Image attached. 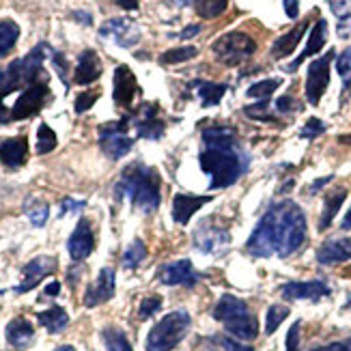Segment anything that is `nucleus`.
<instances>
[{
	"mask_svg": "<svg viewBox=\"0 0 351 351\" xmlns=\"http://www.w3.org/2000/svg\"><path fill=\"white\" fill-rule=\"evenodd\" d=\"M198 162H201V169L209 175L211 183L209 186L213 190H222L233 186V183L243 175L246 171V160L241 158V154L237 151V147H222V149H203L201 156H198Z\"/></svg>",
	"mask_w": 351,
	"mask_h": 351,
	"instance_id": "20e7f679",
	"label": "nucleus"
},
{
	"mask_svg": "<svg viewBox=\"0 0 351 351\" xmlns=\"http://www.w3.org/2000/svg\"><path fill=\"white\" fill-rule=\"evenodd\" d=\"M326 132V123H324V121L322 119H308L306 121V125H304L302 128V132H300V136H302V138H317V136H322Z\"/></svg>",
	"mask_w": 351,
	"mask_h": 351,
	"instance_id": "a19ab883",
	"label": "nucleus"
},
{
	"mask_svg": "<svg viewBox=\"0 0 351 351\" xmlns=\"http://www.w3.org/2000/svg\"><path fill=\"white\" fill-rule=\"evenodd\" d=\"M56 258L54 256H37L33 258L30 263L24 265L22 269V282L15 287V293H26L30 289H35L45 276H50V274L56 269Z\"/></svg>",
	"mask_w": 351,
	"mask_h": 351,
	"instance_id": "f8f14e48",
	"label": "nucleus"
},
{
	"mask_svg": "<svg viewBox=\"0 0 351 351\" xmlns=\"http://www.w3.org/2000/svg\"><path fill=\"white\" fill-rule=\"evenodd\" d=\"M58 291H60V282H50L45 287V295H50V298L58 295Z\"/></svg>",
	"mask_w": 351,
	"mask_h": 351,
	"instance_id": "4d7b16f0",
	"label": "nucleus"
},
{
	"mask_svg": "<svg viewBox=\"0 0 351 351\" xmlns=\"http://www.w3.org/2000/svg\"><path fill=\"white\" fill-rule=\"evenodd\" d=\"M192 319L186 311L169 313L151 328L147 337V351H173L190 330Z\"/></svg>",
	"mask_w": 351,
	"mask_h": 351,
	"instance_id": "423d86ee",
	"label": "nucleus"
},
{
	"mask_svg": "<svg viewBox=\"0 0 351 351\" xmlns=\"http://www.w3.org/2000/svg\"><path fill=\"white\" fill-rule=\"evenodd\" d=\"M28 158V141L26 136H15L0 143V164L7 169H20Z\"/></svg>",
	"mask_w": 351,
	"mask_h": 351,
	"instance_id": "aec40b11",
	"label": "nucleus"
},
{
	"mask_svg": "<svg viewBox=\"0 0 351 351\" xmlns=\"http://www.w3.org/2000/svg\"><path fill=\"white\" fill-rule=\"evenodd\" d=\"M86 203L84 201H73V198H63L60 201V218L67 216L69 211H80Z\"/></svg>",
	"mask_w": 351,
	"mask_h": 351,
	"instance_id": "49530a36",
	"label": "nucleus"
},
{
	"mask_svg": "<svg viewBox=\"0 0 351 351\" xmlns=\"http://www.w3.org/2000/svg\"><path fill=\"white\" fill-rule=\"evenodd\" d=\"M198 54V50L194 45H179V48L166 50L160 54V63L162 65H177V63H186V60L194 58Z\"/></svg>",
	"mask_w": 351,
	"mask_h": 351,
	"instance_id": "2f4dec72",
	"label": "nucleus"
},
{
	"mask_svg": "<svg viewBox=\"0 0 351 351\" xmlns=\"http://www.w3.org/2000/svg\"><path fill=\"white\" fill-rule=\"evenodd\" d=\"M282 84V80L280 78H267V80H258V82H254L250 88H248V97H252V99H258V101H265V99H269L271 97V93L276 90L278 86Z\"/></svg>",
	"mask_w": 351,
	"mask_h": 351,
	"instance_id": "473e14b6",
	"label": "nucleus"
},
{
	"mask_svg": "<svg viewBox=\"0 0 351 351\" xmlns=\"http://www.w3.org/2000/svg\"><path fill=\"white\" fill-rule=\"evenodd\" d=\"M128 125L130 119H121L117 123H106L99 128V147L110 160H121L132 151L134 138L128 136Z\"/></svg>",
	"mask_w": 351,
	"mask_h": 351,
	"instance_id": "1a4fd4ad",
	"label": "nucleus"
},
{
	"mask_svg": "<svg viewBox=\"0 0 351 351\" xmlns=\"http://www.w3.org/2000/svg\"><path fill=\"white\" fill-rule=\"evenodd\" d=\"M326 41H328V22L322 18V20H317V22H315V26H313V30H311V37H308V41H306V48H304V52L293 60L291 65L285 67V69H287V71H295L308 56L322 52V48L326 45Z\"/></svg>",
	"mask_w": 351,
	"mask_h": 351,
	"instance_id": "b1692460",
	"label": "nucleus"
},
{
	"mask_svg": "<svg viewBox=\"0 0 351 351\" xmlns=\"http://www.w3.org/2000/svg\"><path fill=\"white\" fill-rule=\"evenodd\" d=\"M196 86V93L201 97L203 106H218L226 93V86L218 84V82H207V80H198L194 82Z\"/></svg>",
	"mask_w": 351,
	"mask_h": 351,
	"instance_id": "c756f323",
	"label": "nucleus"
},
{
	"mask_svg": "<svg viewBox=\"0 0 351 351\" xmlns=\"http://www.w3.org/2000/svg\"><path fill=\"white\" fill-rule=\"evenodd\" d=\"M20 39V26L13 20H3L0 22V58H5Z\"/></svg>",
	"mask_w": 351,
	"mask_h": 351,
	"instance_id": "7c9ffc66",
	"label": "nucleus"
},
{
	"mask_svg": "<svg viewBox=\"0 0 351 351\" xmlns=\"http://www.w3.org/2000/svg\"><path fill=\"white\" fill-rule=\"evenodd\" d=\"M67 248L73 261H84V258L93 252L95 248V235H93V228H90L86 218H80V222L75 224L73 233L67 241Z\"/></svg>",
	"mask_w": 351,
	"mask_h": 351,
	"instance_id": "f3484780",
	"label": "nucleus"
},
{
	"mask_svg": "<svg viewBox=\"0 0 351 351\" xmlns=\"http://www.w3.org/2000/svg\"><path fill=\"white\" fill-rule=\"evenodd\" d=\"M52 52L48 43H39L26 56L15 58L7 69L0 71V112H3V99L15 90H24L39 80H48V73L43 71L45 54Z\"/></svg>",
	"mask_w": 351,
	"mask_h": 351,
	"instance_id": "7ed1b4c3",
	"label": "nucleus"
},
{
	"mask_svg": "<svg viewBox=\"0 0 351 351\" xmlns=\"http://www.w3.org/2000/svg\"><path fill=\"white\" fill-rule=\"evenodd\" d=\"M71 18H73V20H78V22H82V24H90V22H93V18H90V15L84 13V11H75V13H71Z\"/></svg>",
	"mask_w": 351,
	"mask_h": 351,
	"instance_id": "6e6d98bb",
	"label": "nucleus"
},
{
	"mask_svg": "<svg viewBox=\"0 0 351 351\" xmlns=\"http://www.w3.org/2000/svg\"><path fill=\"white\" fill-rule=\"evenodd\" d=\"M282 5H285L287 18L289 20H298V15H300V3H298V0H282Z\"/></svg>",
	"mask_w": 351,
	"mask_h": 351,
	"instance_id": "8fccbe9b",
	"label": "nucleus"
},
{
	"mask_svg": "<svg viewBox=\"0 0 351 351\" xmlns=\"http://www.w3.org/2000/svg\"><path fill=\"white\" fill-rule=\"evenodd\" d=\"M213 54L218 56L220 63L233 67L243 63L246 58H250L256 52V43L252 37H248L246 33H239V30H233V33H226L220 39L213 41L211 45Z\"/></svg>",
	"mask_w": 351,
	"mask_h": 351,
	"instance_id": "0eeeda50",
	"label": "nucleus"
},
{
	"mask_svg": "<svg viewBox=\"0 0 351 351\" xmlns=\"http://www.w3.org/2000/svg\"><path fill=\"white\" fill-rule=\"evenodd\" d=\"M160 280L169 287H175V285H183V287H194L198 282V271L194 269L192 261L188 258H181V261H175V263H169V265H162L160 267Z\"/></svg>",
	"mask_w": 351,
	"mask_h": 351,
	"instance_id": "2eb2a0df",
	"label": "nucleus"
},
{
	"mask_svg": "<svg viewBox=\"0 0 351 351\" xmlns=\"http://www.w3.org/2000/svg\"><path fill=\"white\" fill-rule=\"evenodd\" d=\"M99 35L104 39L114 41L117 45H121V48H132V45L141 41V28H138V24L128 18H112L101 24Z\"/></svg>",
	"mask_w": 351,
	"mask_h": 351,
	"instance_id": "9b49d317",
	"label": "nucleus"
},
{
	"mask_svg": "<svg viewBox=\"0 0 351 351\" xmlns=\"http://www.w3.org/2000/svg\"><path fill=\"white\" fill-rule=\"evenodd\" d=\"M37 319H39V324L52 334L63 332L67 328V324H69V315L65 313V308H60V306H52L48 311L39 313Z\"/></svg>",
	"mask_w": 351,
	"mask_h": 351,
	"instance_id": "cd10ccee",
	"label": "nucleus"
},
{
	"mask_svg": "<svg viewBox=\"0 0 351 351\" xmlns=\"http://www.w3.org/2000/svg\"><path fill=\"white\" fill-rule=\"evenodd\" d=\"M136 132L141 138L158 141L166 130V123L158 117V106L156 104H143V108L138 110V117L134 121Z\"/></svg>",
	"mask_w": 351,
	"mask_h": 351,
	"instance_id": "6ab92c4d",
	"label": "nucleus"
},
{
	"mask_svg": "<svg viewBox=\"0 0 351 351\" xmlns=\"http://www.w3.org/2000/svg\"><path fill=\"white\" fill-rule=\"evenodd\" d=\"M228 243V233L218 224H203L194 233V246L205 254H220Z\"/></svg>",
	"mask_w": 351,
	"mask_h": 351,
	"instance_id": "dca6fc26",
	"label": "nucleus"
},
{
	"mask_svg": "<svg viewBox=\"0 0 351 351\" xmlns=\"http://www.w3.org/2000/svg\"><path fill=\"white\" fill-rule=\"evenodd\" d=\"M56 145H58V138H56V134L52 132V128L41 123L39 130H37V154L39 156L50 154V151L56 149Z\"/></svg>",
	"mask_w": 351,
	"mask_h": 351,
	"instance_id": "c9c22d12",
	"label": "nucleus"
},
{
	"mask_svg": "<svg viewBox=\"0 0 351 351\" xmlns=\"http://www.w3.org/2000/svg\"><path fill=\"white\" fill-rule=\"evenodd\" d=\"M177 5H181V7H188V5H198L201 0H175Z\"/></svg>",
	"mask_w": 351,
	"mask_h": 351,
	"instance_id": "052dcab7",
	"label": "nucleus"
},
{
	"mask_svg": "<svg viewBox=\"0 0 351 351\" xmlns=\"http://www.w3.org/2000/svg\"><path fill=\"white\" fill-rule=\"evenodd\" d=\"M97 97H99V93H97V90H84V93H80L78 97H75L73 110L78 112V114L86 112V110L90 108V106H93V104L97 101Z\"/></svg>",
	"mask_w": 351,
	"mask_h": 351,
	"instance_id": "37998d69",
	"label": "nucleus"
},
{
	"mask_svg": "<svg viewBox=\"0 0 351 351\" xmlns=\"http://www.w3.org/2000/svg\"><path fill=\"white\" fill-rule=\"evenodd\" d=\"M216 341H218L226 351H254L252 347L241 345V343H237V341H233V339H228V337H218Z\"/></svg>",
	"mask_w": 351,
	"mask_h": 351,
	"instance_id": "de8ad7c7",
	"label": "nucleus"
},
{
	"mask_svg": "<svg viewBox=\"0 0 351 351\" xmlns=\"http://www.w3.org/2000/svg\"><path fill=\"white\" fill-rule=\"evenodd\" d=\"M114 289H117V278H114V269L112 267H104L99 271V276L95 282H90L86 293H84V306L93 308L99 304L108 302L114 298Z\"/></svg>",
	"mask_w": 351,
	"mask_h": 351,
	"instance_id": "ddd939ff",
	"label": "nucleus"
},
{
	"mask_svg": "<svg viewBox=\"0 0 351 351\" xmlns=\"http://www.w3.org/2000/svg\"><path fill=\"white\" fill-rule=\"evenodd\" d=\"M117 196H128L130 201L141 207L143 211H156L160 207L162 194H160V175L156 169L145 164H130L121 173L117 183Z\"/></svg>",
	"mask_w": 351,
	"mask_h": 351,
	"instance_id": "f03ea898",
	"label": "nucleus"
},
{
	"mask_svg": "<svg viewBox=\"0 0 351 351\" xmlns=\"http://www.w3.org/2000/svg\"><path fill=\"white\" fill-rule=\"evenodd\" d=\"M332 181V177H324V179H319V181H315V186H313V192H317L319 188H324L326 183H330Z\"/></svg>",
	"mask_w": 351,
	"mask_h": 351,
	"instance_id": "13d9d810",
	"label": "nucleus"
},
{
	"mask_svg": "<svg viewBox=\"0 0 351 351\" xmlns=\"http://www.w3.org/2000/svg\"><path fill=\"white\" fill-rule=\"evenodd\" d=\"M345 308H349V311H351V295H349V300H347V304H345Z\"/></svg>",
	"mask_w": 351,
	"mask_h": 351,
	"instance_id": "0e129e2a",
	"label": "nucleus"
},
{
	"mask_svg": "<svg viewBox=\"0 0 351 351\" xmlns=\"http://www.w3.org/2000/svg\"><path fill=\"white\" fill-rule=\"evenodd\" d=\"M237 141V134L233 128L218 125V128H207L203 132V143L207 149H222V147H233Z\"/></svg>",
	"mask_w": 351,
	"mask_h": 351,
	"instance_id": "bb28decb",
	"label": "nucleus"
},
{
	"mask_svg": "<svg viewBox=\"0 0 351 351\" xmlns=\"http://www.w3.org/2000/svg\"><path fill=\"white\" fill-rule=\"evenodd\" d=\"M289 317V308L287 306H280V304H274V306L267 308V317H265V332L267 334H274L285 319Z\"/></svg>",
	"mask_w": 351,
	"mask_h": 351,
	"instance_id": "58836bf2",
	"label": "nucleus"
},
{
	"mask_svg": "<svg viewBox=\"0 0 351 351\" xmlns=\"http://www.w3.org/2000/svg\"><path fill=\"white\" fill-rule=\"evenodd\" d=\"M7 343L15 349H26L35 339V328L30 326L24 317H15L13 322H9L7 330H5Z\"/></svg>",
	"mask_w": 351,
	"mask_h": 351,
	"instance_id": "393cba45",
	"label": "nucleus"
},
{
	"mask_svg": "<svg viewBox=\"0 0 351 351\" xmlns=\"http://www.w3.org/2000/svg\"><path fill=\"white\" fill-rule=\"evenodd\" d=\"M349 35H351V20H341V24H339V37L347 39Z\"/></svg>",
	"mask_w": 351,
	"mask_h": 351,
	"instance_id": "864d4df0",
	"label": "nucleus"
},
{
	"mask_svg": "<svg viewBox=\"0 0 351 351\" xmlns=\"http://www.w3.org/2000/svg\"><path fill=\"white\" fill-rule=\"evenodd\" d=\"M300 322H295L287 334V351H300Z\"/></svg>",
	"mask_w": 351,
	"mask_h": 351,
	"instance_id": "a18cd8bd",
	"label": "nucleus"
},
{
	"mask_svg": "<svg viewBox=\"0 0 351 351\" xmlns=\"http://www.w3.org/2000/svg\"><path fill=\"white\" fill-rule=\"evenodd\" d=\"M343 351H351V339L343 343Z\"/></svg>",
	"mask_w": 351,
	"mask_h": 351,
	"instance_id": "e2e57ef3",
	"label": "nucleus"
},
{
	"mask_svg": "<svg viewBox=\"0 0 351 351\" xmlns=\"http://www.w3.org/2000/svg\"><path fill=\"white\" fill-rule=\"evenodd\" d=\"M26 213H28V220L33 226H43L48 222V216H50V207L48 203H41V201H35V198H30L26 203Z\"/></svg>",
	"mask_w": 351,
	"mask_h": 351,
	"instance_id": "e433bc0d",
	"label": "nucleus"
},
{
	"mask_svg": "<svg viewBox=\"0 0 351 351\" xmlns=\"http://www.w3.org/2000/svg\"><path fill=\"white\" fill-rule=\"evenodd\" d=\"M351 258V239L339 237L322 243L317 250V261L322 265H337Z\"/></svg>",
	"mask_w": 351,
	"mask_h": 351,
	"instance_id": "412c9836",
	"label": "nucleus"
},
{
	"mask_svg": "<svg viewBox=\"0 0 351 351\" xmlns=\"http://www.w3.org/2000/svg\"><path fill=\"white\" fill-rule=\"evenodd\" d=\"M50 97V86L48 80H39L35 84H30L28 88L22 90V95L18 97V101L13 104V108L7 112V117L3 119V123H9V121H22V119H30L35 117L45 101Z\"/></svg>",
	"mask_w": 351,
	"mask_h": 351,
	"instance_id": "6e6552de",
	"label": "nucleus"
},
{
	"mask_svg": "<svg viewBox=\"0 0 351 351\" xmlns=\"http://www.w3.org/2000/svg\"><path fill=\"white\" fill-rule=\"evenodd\" d=\"M306 28H308V22H302L293 30H289L287 35L278 37L276 41H274V45H271V56L274 58H285L289 54H293V50L298 48V43L304 37V33H306Z\"/></svg>",
	"mask_w": 351,
	"mask_h": 351,
	"instance_id": "a878e982",
	"label": "nucleus"
},
{
	"mask_svg": "<svg viewBox=\"0 0 351 351\" xmlns=\"http://www.w3.org/2000/svg\"><path fill=\"white\" fill-rule=\"evenodd\" d=\"M147 258V246L141 239H134L132 246L123 254V267L125 269H136Z\"/></svg>",
	"mask_w": 351,
	"mask_h": 351,
	"instance_id": "f704fd0d",
	"label": "nucleus"
},
{
	"mask_svg": "<svg viewBox=\"0 0 351 351\" xmlns=\"http://www.w3.org/2000/svg\"><path fill=\"white\" fill-rule=\"evenodd\" d=\"M213 319L220 322L228 334L241 341H254L258 334V322L250 313L248 304L235 295H222L220 302L213 308Z\"/></svg>",
	"mask_w": 351,
	"mask_h": 351,
	"instance_id": "39448f33",
	"label": "nucleus"
},
{
	"mask_svg": "<svg viewBox=\"0 0 351 351\" xmlns=\"http://www.w3.org/2000/svg\"><path fill=\"white\" fill-rule=\"evenodd\" d=\"M52 58H54V65H56V69L60 73V78H63L65 86H69V82H67V63H65V56L58 54V52H52Z\"/></svg>",
	"mask_w": 351,
	"mask_h": 351,
	"instance_id": "09e8293b",
	"label": "nucleus"
},
{
	"mask_svg": "<svg viewBox=\"0 0 351 351\" xmlns=\"http://www.w3.org/2000/svg\"><path fill=\"white\" fill-rule=\"evenodd\" d=\"M328 3L339 20H351V0H328Z\"/></svg>",
	"mask_w": 351,
	"mask_h": 351,
	"instance_id": "c03bdc74",
	"label": "nucleus"
},
{
	"mask_svg": "<svg viewBox=\"0 0 351 351\" xmlns=\"http://www.w3.org/2000/svg\"><path fill=\"white\" fill-rule=\"evenodd\" d=\"M306 241V213L293 201L271 205L254 226L246 241V250L252 256H280L287 258Z\"/></svg>",
	"mask_w": 351,
	"mask_h": 351,
	"instance_id": "f257e3e1",
	"label": "nucleus"
},
{
	"mask_svg": "<svg viewBox=\"0 0 351 351\" xmlns=\"http://www.w3.org/2000/svg\"><path fill=\"white\" fill-rule=\"evenodd\" d=\"M280 293L285 300L295 302V300H311V302H319L322 298L330 295V287L322 280H308V282H287Z\"/></svg>",
	"mask_w": 351,
	"mask_h": 351,
	"instance_id": "a211bd4d",
	"label": "nucleus"
},
{
	"mask_svg": "<svg viewBox=\"0 0 351 351\" xmlns=\"http://www.w3.org/2000/svg\"><path fill=\"white\" fill-rule=\"evenodd\" d=\"M276 110H278V112H291V110H293V97H289V95L280 97V99L276 101Z\"/></svg>",
	"mask_w": 351,
	"mask_h": 351,
	"instance_id": "3c124183",
	"label": "nucleus"
},
{
	"mask_svg": "<svg viewBox=\"0 0 351 351\" xmlns=\"http://www.w3.org/2000/svg\"><path fill=\"white\" fill-rule=\"evenodd\" d=\"M337 69H339V75L343 78V82L349 86L351 84V45L337 58Z\"/></svg>",
	"mask_w": 351,
	"mask_h": 351,
	"instance_id": "ea45409f",
	"label": "nucleus"
},
{
	"mask_svg": "<svg viewBox=\"0 0 351 351\" xmlns=\"http://www.w3.org/2000/svg\"><path fill=\"white\" fill-rule=\"evenodd\" d=\"M138 84H136V75L128 65H119L114 69V78H112V97L114 104L121 108H130Z\"/></svg>",
	"mask_w": 351,
	"mask_h": 351,
	"instance_id": "4468645a",
	"label": "nucleus"
},
{
	"mask_svg": "<svg viewBox=\"0 0 351 351\" xmlns=\"http://www.w3.org/2000/svg\"><path fill=\"white\" fill-rule=\"evenodd\" d=\"M104 343L108 351H134L128 337L119 328H106L104 330Z\"/></svg>",
	"mask_w": 351,
	"mask_h": 351,
	"instance_id": "72a5a7b5",
	"label": "nucleus"
},
{
	"mask_svg": "<svg viewBox=\"0 0 351 351\" xmlns=\"http://www.w3.org/2000/svg\"><path fill=\"white\" fill-rule=\"evenodd\" d=\"M117 5L119 7H123V9H128V11H136L138 9V0H117Z\"/></svg>",
	"mask_w": 351,
	"mask_h": 351,
	"instance_id": "5fc2aeb1",
	"label": "nucleus"
},
{
	"mask_svg": "<svg viewBox=\"0 0 351 351\" xmlns=\"http://www.w3.org/2000/svg\"><path fill=\"white\" fill-rule=\"evenodd\" d=\"M54 351H75L71 345H63V347H58V349H54Z\"/></svg>",
	"mask_w": 351,
	"mask_h": 351,
	"instance_id": "680f3d73",
	"label": "nucleus"
},
{
	"mask_svg": "<svg viewBox=\"0 0 351 351\" xmlns=\"http://www.w3.org/2000/svg\"><path fill=\"white\" fill-rule=\"evenodd\" d=\"M213 201L211 196H192V194H177L173 201V218L177 224H188L194 213Z\"/></svg>",
	"mask_w": 351,
	"mask_h": 351,
	"instance_id": "5701e85b",
	"label": "nucleus"
},
{
	"mask_svg": "<svg viewBox=\"0 0 351 351\" xmlns=\"http://www.w3.org/2000/svg\"><path fill=\"white\" fill-rule=\"evenodd\" d=\"M101 75V60L95 50H84L78 58V65L73 71L75 84H93Z\"/></svg>",
	"mask_w": 351,
	"mask_h": 351,
	"instance_id": "4be33fe9",
	"label": "nucleus"
},
{
	"mask_svg": "<svg viewBox=\"0 0 351 351\" xmlns=\"http://www.w3.org/2000/svg\"><path fill=\"white\" fill-rule=\"evenodd\" d=\"M160 308H162V298H158V295L145 298V300L141 302L138 317H141V319H149V317H154Z\"/></svg>",
	"mask_w": 351,
	"mask_h": 351,
	"instance_id": "79ce46f5",
	"label": "nucleus"
},
{
	"mask_svg": "<svg viewBox=\"0 0 351 351\" xmlns=\"http://www.w3.org/2000/svg\"><path fill=\"white\" fill-rule=\"evenodd\" d=\"M334 58V52H328L322 58H315L308 65V73H306V99L308 104L317 106L322 101L326 88L330 84V63Z\"/></svg>",
	"mask_w": 351,
	"mask_h": 351,
	"instance_id": "9d476101",
	"label": "nucleus"
},
{
	"mask_svg": "<svg viewBox=\"0 0 351 351\" xmlns=\"http://www.w3.org/2000/svg\"><path fill=\"white\" fill-rule=\"evenodd\" d=\"M198 33H201V24H190L188 28H183V30H181L179 37H181V39H192V37H196Z\"/></svg>",
	"mask_w": 351,
	"mask_h": 351,
	"instance_id": "603ef678",
	"label": "nucleus"
},
{
	"mask_svg": "<svg viewBox=\"0 0 351 351\" xmlns=\"http://www.w3.org/2000/svg\"><path fill=\"white\" fill-rule=\"evenodd\" d=\"M345 198H347V188L334 190L332 194H328L326 205H324V213H322V220H319V228H322V231H326V228L334 222V218H337V213H339V209H341Z\"/></svg>",
	"mask_w": 351,
	"mask_h": 351,
	"instance_id": "c85d7f7f",
	"label": "nucleus"
},
{
	"mask_svg": "<svg viewBox=\"0 0 351 351\" xmlns=\"http://www.w3.org/2000/svg\"><path fill=\"white\" fill-rule=\"evenodd\" d=\"M226 5H228V0H201V3L194 5V7H196V13L201 15V18L213 20L226 11Z\"/></svg>",
	"mask_w": 351,
	"mask_h": 351,
	"instance_id": "4c0bfd02",
	"label": "nucleus"
},
{
	"mask_svg": "<svg viewBox=\"0 0 351 351\" xmlns=\"http://www.w3.org/2000/svg\"><path fill=\"white\" fill-rule=\"evenodd\" d=\"M341 226L345 228V231H349V228H351V209H349V211L345 213V218H343Z\"/></svg>",
	"mask_w": 351,
	"mask_h": 351,
	"instance_id": "bf43d9fd",
	"label": "nucleus"
}]
</instances>
